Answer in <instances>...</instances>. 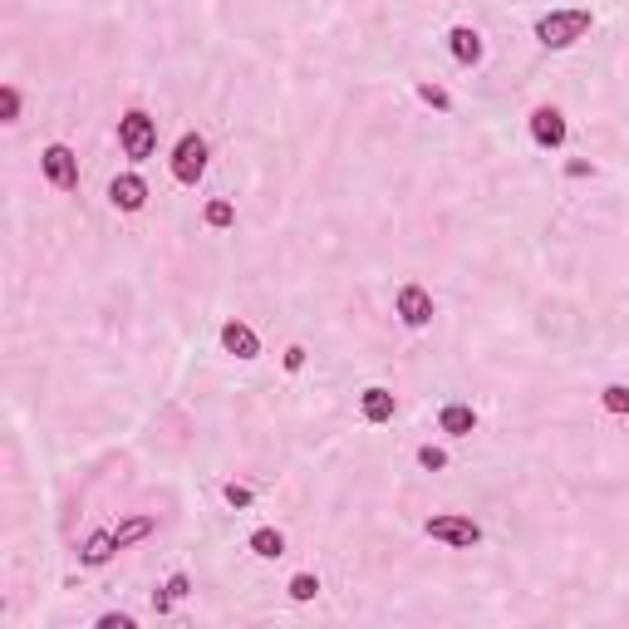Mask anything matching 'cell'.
<instances>
[{
    "instance_id": "1",
    "label": "cell",
    "mask_w": 629,
    "mask_h": 629,
    "mask_svg": "<svg viewBox=\"0 0 629 629\" xmlns=\"http://www.w3.org/2000/svg\"><path fill=\"white\" fill-rule=\"evenodd\" d=\"M590 10H546L541 20H536V40L546 45V50H571L575 40H585L590 35Z\"/></svg>"
},
{
    "instance_id": "2",
    "label": "cell",
    "mask_w": 629,
    "mask_h": 629,
    "mask_svg": "<svg viewBox=\"0 0 629 629\" xmlns=\"http://www.w3.org/2000/svg\"><path fill=\"white\" fill-rule=\"evenodd\" d=\"M118 148L128 163H148L153 148H158V118L143 114V109H128L118 118Z\"/></svg>"
},
{
    "instance_id": "3",
    "label": "cell",
    "mask_w": 629,
    "mask_h": 629,
    "mask_svg": "<svg viewBox=\"0 0 629 629\" xmlns=\"http://www.w3.org/2000/svg\"><path fill=\"white\" fill-rule=\"evenodd\" d=\"M202 172H207V143H202L197 133H182L177 148H172V177H177L182 187H197Z\"/></svg>"
},
{
    "instance_id": "4",
    "label": "cell",
    "mask_w": 629,
    "mask_h": 629,
    "mask_svg": "<svg viewBox=\"0 0 629 629\" xmlns=\"http://www.w3.org/2000/svg\"><path fill=\"white\" fill-rule=\"evenodd\" d=\"M423 531L433 536V541H443V546H458V551H472L477 541H482V526L477 521H467V516H428L423 521Z\"/></svg>"
},
{
    "instance_id": "5",
    "label": "cell",
    "mask_w": 629,
    "mask_h": 629,
    "mask_svg": "<svg viewBox=\"0 0 629 629\" xmlns=\"http://www.w3.org/2000/svg\"><path fill=\"white\" fill-rule=\"evenodd\" d=\"M394 315H399L408 330H423V325H433V295L423 286H399V295H394Z\"/></svg>"
},
{
    "instance_id": "6",
    "label": "cell",
    "mask_w": 629,
    "mask_h": 629,
    "mask_svg": "<svg viewBox=\"0 0 629 629\" xmlns=\"http://www.w3.org/2000/svg\"><path fill=\"white\" fill-rule=\"evenodd\" d=\"M40 168H45V177L55 182L59 192H74V187H79V158H74L64 143H50V148H45Z\"/></svg>"
},
{
    "instance_id": "7",
    "label": "cell",
    "mask_w": 629,
    "mask_h": 629,
    "mask_svg": "<svg viewBox=\"0 0 629 629\" xmlns=\"http://www.w3.org/2000/svg\"><path fill=\"white\" fill-rule=\"evenodd\" d=\"M566 114L561 109H551V104H541L536 114H531V138H536V148H561L566 143Z\"/></svg>"
},
{
    "instance_id": "8",
    "label": "cell",
    "mask_w": 629,
    "mask_h": 629,
    "mask_svg": "<svg viewBox=\"0 0 629 629\" xmlns=\"http://www.w3.org/2000/svg\"><path fill=\"white\" fill-rule=\"evenodd\" d=\"M109 202H114L118 212H143V202H148V182L138 177V172H123L109 182Z\"/></svg>"
},
{
    "instance_id": "9",
    "label": "cell",
    "mask_w": 629,
    "mask_h": 629,
    "mask_svg": "<svg viewBox=\"0 0 629 629\" xmlns=\"http://www.w3.org/2000/svg\"><path fill=\"white\" fill-rule=\"evenodd\" d=\"M222 349L236 354V359H256V354H261V340H256V330H251V325L227 320V325H222Z\"/></svg>"
},
{
    "instance_id": "10",
    "label": "cell",
    "mask_w": 629,
    "mask_h": 629,
    "mask_svg": "<svg viewBox=\"0 0 629 629\" xmlns=\"http://www.w3.org/2000/svg\"><path fill=\"white\" fill-rule=\"evenodd\" d=\"M359 413H364V423H394V394L389 389H364L359 394Z\"/></svg>"
},
{
    "instance_id": "11",
    "label": "cell",
    "mask_w": 629,
    "mask_h": 629,
    "mask_svg": "<svg viewBox=\"0 0 629 629\" xmlns=\"http://www.w3.org/2000/svg\"><path fill=\"white\" fill-rule=\"evenodd\" d=\"M448 50H453V59H458V64H467V69H472V64L482 59V35H477L472 25H458V30L448 35Z\"/></svg>"
},
{
    "instance_id": "12",
    "label": "cell",
    "mask_w": 629,
    "mask_h": 629,
    "mask_svg": "<svg viewBox=\"0 0 629 629\" xmlns=\"http://www.w3.org/2000/svg\"><path fill=\"white\" fill-rule=\"evenodd\" d=\"M438 428H443L448 438H467V433L477 428V413H472L467 403H448V408L438 413Z\"/></svg>"
},
{
    "instance_id": "13",
    "label": "cell",
    "mask_w": 629,
    "mask_h": 629,
    "mask_svg": "<svg viewBox=\"0 0 629 629\" xmlns=\"http://www.w3.org/2000/svg\"><path fill=\"white\" fill-rule=\"evenodd\" d=\"M114 556H118L114 531H94V536L84 541V551H79V561H84V566H104V561H114Z\"/></svg>"
},
{
    "instance_id": "14",
    "label": "cell",
    "mask_w": 629,
    "mask_h": 629,
    "mask_svg": "<svg viewBox=\"0 0 629 629\" xmlns=\"http://www.w3.org/2000/svg\"><path fill=\"white\" fill-rule=\"evenodd\" d=\"M153 516H128L123 526H114V541H118V551H128V546H138V541H148L153 536Z\"/></svg>"
},
{
    "instance_id": "15",
    "label": "cell",
    "mask_w": 629,
    "mask_h": 629,
    "mask_svg": "<svg viewBox=\"0 0 629 629\" xmlns=\"http://www.w3.org/2000/svg\"><path fill=\"white\" fill-rule=\"evenodd\" d=\"M251 551H256L261 561H281V556H286V536H281L276 526H261V531H251Z\"/></svg>"
},
{
    "instance_id": "16",
    "label": "cell",
    "mask_w": 629,
    "mask_h": 629,
    "mask_svg": "<svg viewBox=\"0 0 629 629\" xmlns=\"http://www.w3.org/2000/svg\"><path fill=\"white\" fill-rule=\"evenodd\" d=\"M187 590H192V580H187V575L177 571V575L168 580V585H163V590L153 595V610H158V615H168V610L177 605V600H182V595H187Z\"/></svg>"
},
{
    "instance_id": "17",
    "label": "cell",
    "mask_w": 629,
    "mask_h": 629,
    "mask_svg": "<svg viewBox=\"0 0 629 629\" xmlns=\"http://www.w3.org/2000/svg\"><path fill=\"white\" fill-rule=\"evenodd\" d=\"M290 600H295V605H305V600H315V595H320V575H310V571H300V575H290Z\"/></svg>"
},
{
    "instance_id": "18",
    "label": "cell",
    "mask_w": 629,
    "mask_h": 629,
    "mask_svg": "<svg viewBox=\"0 0 629 629\" xmlns=\"http://www.w3.org/2000/svg\"><path fill=\"white\" fill-rule=\"evenodd\" d=\"M600 403H605V413H620V418H625L629 413V389L625 384H610V389L600 394Z\"/></svg>"
},
{
    "instance_id": "19",
    "label": "cell",
    "mask_w": 629,
    "mask_h": 629,
    "mask_svg": "<svg viewBox=\"0 0 629 629\" xmlns=\"http://www.w3.org/2000/svg\"><path fill=\"white\" fill-rule=\"evenodd\" d=\"M231 222H236L231 202H207V227H212V231H227Z\"/></svg>"
},
{
    "instance_id": "20",
    "label": "cell",
    "mask_w": 629,
    "mask_h": 629,
    "mask_svg": "<svg viewBox=\"0 0 629 629\" xmlns=\"http://www.w3.org/2000/svg\"><path fill=\"white\" fill-rule=\"evenodd\" d=\"M0 118H5V123H20V89H15V84L0 89Z\"/></svg>"
},
{
    "instance_id": "21",
    "label": "cell",
    "mask_w": 629,
    "mask_h": 629,
    "mask_svg": "<svg viewBox=\"0 0 629 629\" xmlns=\"http://www.w3.org/2000/svg\"><path fill=\"white\" fill-rule=\"evenodd\" d=\"M418 99H423V104H433V109H443V114L453 109V99H448L438 84H418Z\"/></svg>"
},
{
    "instance_id": "22",
    "label": "cell",
    "mask_w": 629,
    "mask_h": 629,
    "mask_svg": "<svg viewBox=\"0 0 629 629\" xmlns=\"http://www.w3.org/2000/svg\"><path fill=\"white\" fill-rule=\"evenodd\" d=\"M418 462H423V467H428V472H443V467H448V453H443V448H433V443H428V448H418Z\"/></svg>"
},
{
    "instance_id": "23",
    "label": "cell",
    "mask_w": 629,
    "mask_h": 629,
    "mask_svg": "<svg viewBox=\"0 0 629 629\" xmlns=\"http://www.w3.org/2000/svg\"><path fill=\"white\" fill-rule=\"evenodd\" d=\"M227 502H231V507H251V487H236V482H227Z\"/></svg>"
},
{
    "instance_id": "24",
    "label": "cell",
    "mask_w": 629,
    "mask_h": 629,
    "mask_svg": "<svg viewBox=\"0 0 629 629\" xmlns=\"http://www.w3.org/2000/svg\"><path fill=\"white\" fill-rule=\"evenodd\" d=\"M286 369H290V374H300V369H305V349H300V344H290V349H286Z\"/></svg>"
},
{
    "instance_id": "25",
    "label": "cell",
    "mask_w": 629,
    "mask_h": 629,
    "mask_svg": "<svg viewBox=\"0 0 629 629\" xmlns=\"http://www.w3.org/2000/svg\"><path fill=\"white\" fill-rule=\"evenodd\" d=\"M99 625L104 629H133V615H104Z\"/></svg>"
}]
</instances>
